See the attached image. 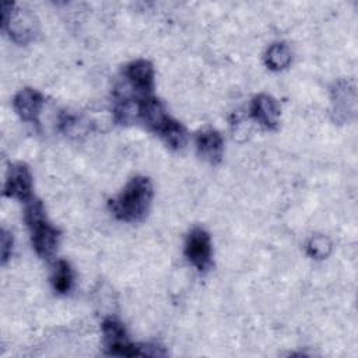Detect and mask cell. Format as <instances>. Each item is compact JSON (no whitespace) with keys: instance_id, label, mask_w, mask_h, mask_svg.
<instances>
[{"instance_id":"1","label":"cell","mask_w":358,"mask_h":358,"mask_svg":"<svg viewBox=\"0 0 358 358\" xmlns=\"http://www.w3.org/2000/svg\"><path fill=\"white\" fill-rule=\"evenodd\" d=\"M133 120L141 122L172 150H180L186 144L187 131L185 126L169 116L161 101L154 95L136 96Z\"/></svg>"},{"instance_id":"2","label":"cell","mask_w":358,"mask_h":358,"mask_svg":"<svg viewBox=\"0 0 358 358\" xmlns=\"http://www.w3.org/2000/svg\"><path fill=\"white\" fill-rule=\"evenodd\" d=\"M152 196L154 189L151 180L145 176H134L115 199L109 200V208L120 221H140L147 215Z\"/></svg>"},{"instance_id":"3","label":"cell","mask_w":358,"mask_h":358,"mask_svg":"<svg viewBox=\"0 0 358 358\" xmlns=\"http://www.w3.org/2000/svg\"><path fill=\"white\" fill-rule=\"evenodd\" d=\"M24 218L31 234L32 246L38 256L43 259L53 256L59 245L60 232L49 222L42 201L38 199H31L27 203Z\"/></svg>"},{"instance_id":"4","label":"cell","mask_w":358,"mask_h":358,"mask_svg":"<svg viewBox=\"0 0 358 358\" xmlns=\"http://www.w3.org/2000/svg\"><path fill=\"white\" fill-rule=\"evenodd\" d=\"M102 337L103 347L108 354L119 357H159L166 352L151 344H133L129 341L124 326L115 317H108L102 322Z\"/></svg>"},{"instance_id":"5","label":"cell","mask_w":358,"mask_h":358,"mask_svg":"<svg viewBox=\"0 0 358 358\" xmlns=\"http://www.w3.org/2000/svg\"><path fill=\"white\" fill-rule=\"evenodd\" d=\"M185 255L192 266L199 271H207L213 263L211 239L206 229L193 228L185 241Z\"/></svg>"},{"instance_id":"6","label":"cell","mask_w":358,"mask_h":358,"mask_svg":"<svg viewBox=\"0 0 358 358\" xmlns=\"http://www.w3.org/2000/svg\"><path fill=\"white\" fill-rule=\"evenodd\" d=\"M3 193L6 197L25 203H28L32 199V175L27 164L15 162L10 165Z\"/></svg>"},{"instance_id":"7","label":"cell","mask_w":358,"mask_h":358,"mask_svg":"<svg viewBox=\"0 0 358 358\" xmlns=\"http://www.w3.org/2000/svg\"><path fill=\"white\" fill-rule=\"evenodd\" d=\"M124 77L137 98L152 95L154 90V67L145 59H137L124 69Z\"/></svg>"},{"instance_id":"8","label":"cell","mask_w":358,"mask_h":358,"mask_svg":"<svg viewBox=\"0 0 358 358\" xmlns=\"http://www.w3.org/2000/svg\"><path fill=\"white\" fill-rule=\"evenodd\" d=\"M43 95L38 90L22 88L15 94L13 99V106L20 119L25 122L38 123V117L43 106Z\"/></svg>"},{"instance_id":"9","label":"cell","mask_w":358,"mask_h":358,"mask_svg":"<svg viewBox=\"0 0 358 358\" xmlns=\"http://www.w3.org/2000/svg\"><path fill=\"white\" fill-rule=\"evenodd\" d=\"M196 150L200 158L208 164H218L224 154L222 136L215 129H203L196 134Z\"/></svg>"},{"instance_id":"10","label":"cell","mask_w":358,"mask_h":358,"mask_svg":"<svg viewBox=\"0 0 358 358\" xmlns=\"http://www.w3.org/2000/svg\"><path fill=\"white\" fill-rule=\"evenodd\" d=\"M250 115L263 127L268 130L275 129L280 119L278 102L271 95L259 94L252 99Z\"/></svg>"},{"instance_id":"11","label":"cell","mask_w":358,"mask_h":358,"mask_svg":"<svg viewBox=\"0 0 358 358\" xmlns=\"http://www.w3.org/2000/svg\"><path fill=\"white\" fill-rule=\"evenodd\" d=\"M264 62L270 70L278 71V70L285 69L291 63V50H289L288 45H285L284 42L273 43L266 50Z\"/></svg>"},{"instance_id":"12","label":"cell","mask_w":358,"mask_h":358,"mask_svg":"<svg viewBox=\"0 0 358 358\" xmlns=\"http://www.w3.org/2000/svg\"><path fill=\"white\" fill-rule=\"evenodd\" d=\"M52 287L57 294H67L74 282L73 268L69 262L59 260L52 274Z\"/></svg>"},{"instance_id":"13","label":"cell","mask_w":358,"mask_h":358,"mask_svg":"<svg viewBox=\"0 0 358 358\" xmlns=\"http://www.w3.org/2000/svg\"><path fill=\"white\" fill-rule=\"evenodd\" d=\"M331 252V242L324 235H315L306 243V253L313 259H324Z\"/></svg>"},{"instance_id":"14","label":"cell","mask_w":358,"mask_h":358,"mask_svg":"<svg viewBox=\"0 0 358 358\" xmlns=\"http://www.w3.org/2000/svg\"><path fill=\"white\" fill-rule=\"evenodd\" d=\"M1 264H6L13 253V236L6 229L1 231Z\"/></svg>"}]
</instances>
